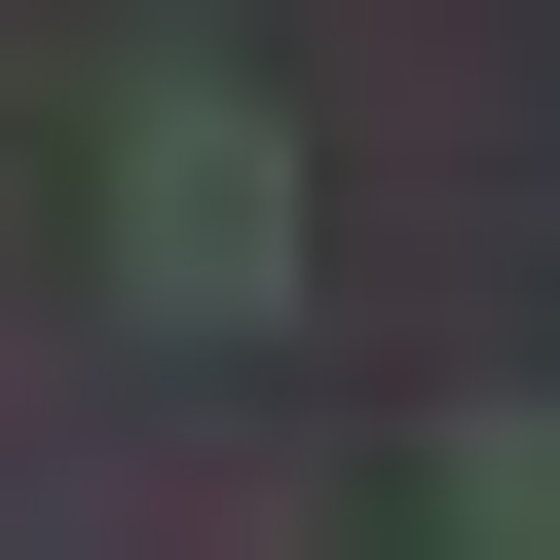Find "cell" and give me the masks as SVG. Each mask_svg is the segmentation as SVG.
Instances as JSON below:
<instances>
[{
    "label": "cell",
    "mask_w": 560,
    "mask_h": 560,
    "mask_svg": "<svg viewBox=\"0 0 560 560\" xmlns=\"http://www.w3.org/2000/svg\"><path fill=\"white\" fill-rule=\"evenodd\" d=\"M300 300V113L261 75H113V337H261Z\"/></svg>",
    "instance_id": "6da1fadb"
},
{
    "label": "cell",
    "mask_w": 560,
    "mask_h": 560,
    "mask_svg": "<svg viewBox=\"0 0 560 560\" xmlns=\"http://www.w3.org/2000/svg\"><path fill=\"white\" fill-rule=\"evenodd\" d=\"M411 560H560V374H486V411L411 448Z\"/></svg>",
    "instance_id": "7a4b0ae2"
}]
</instances>
